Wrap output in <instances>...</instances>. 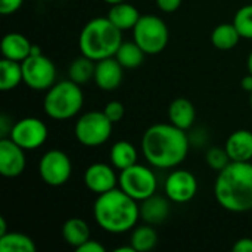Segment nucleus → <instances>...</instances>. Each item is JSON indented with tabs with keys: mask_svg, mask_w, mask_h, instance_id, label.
<instances>
[{
	"mask_svg": "<svg viewBox=\"0 0 252 252\" xmlns=\"http://www.w3.org/2000/svg\"><path fill=\"white\" fill-rule=\"evenodd\" d=\"M38 174L47 186L59 188L69 180L72 174V162L63 151L50 149L40 158Z\"/></svg>",
	"mask_w": 252,
	"mask_h": 252,
	"instance_id": "obj_10",
	"label": "nucleus"
},
{
	"mask_svg": "<svg viewBox=\"0 0 252 252\" xmlns=\"http://www.w3.org/2000/svg\"><path fill=\"white\" fill-rule=\"evenodd\" d=\"M233 24L242 38L252 40V4L242 6L233 16Z\"/></svg>",
	"mask_w": 252,
	"mask_h": 252,
	"instance_id": "obj_29",
	"label": "nucleus"
},
{
	"mask_svg": "<svg viewBox=\"0 0 252 252\" xmlns=\"http://www.w3.org/2000/svg\"><path fill=\"white\" fill-rule=\"evenodd\" d=\"M146 53L142 50V47L133 40V41H123L120 49L115 53L117 61L121 63L124 69H136L139 68L145 61Z\"/></svg>",
	"mask_w": 252,
	"mask_h": 252,
	"instance_id": "obj_24",
	"label": "nucleus"
},
{
	"mask_svg": "<svg viewBox=\"0 0 252 252\" xmlns=\"http://www.w3.org/2000/svg\"><path fill=\"white\" fill-rule=\"evenodd\" d=\"M133 40L142 47L146 55H158L168 44V27L159 16L151 13L142 15L139 22L133 28Z\"/></svg>",
	"mask_w": 252,
	"mask_h": 252,
	"instance_id": "obj_7",
	"label": "nucleus"
},
{
	"mask_svg": "<svg viewBox=\"0 0 252 252\" xmlns=\"http://www.w3.org/2000/svg\"><path fill=\"white\" fill-rule=\"evenodd\" d=\"M34 241L19 232H7L0 236V252H35Z\"/></svg>",
	"mask_w": 252,
	"mask_h": 252,
	"instance_id": "obj_28",
	"label": "nucleus"
},
{
	"mask_svg": "<svg viewBox=\"0 0 252 252\" xmlns=\"http://www.w3.org/2000/svg\"><path fill=\"white\" fill-rule=\"evenodd\" d=\"M24 0H0V13L1 15H12L21 9Z\"/></svg>",
	"mask_w": 252,
	"mask_h": 252,
	"instance_id": "obj_32",
	"label": "nucleus"
},
{
	"mask_svg": "<svg viewBox=\"0 0 252 252\" xmlns=\"http://www.w3.org/2000/svg\"><path fill=\"white\" fill-rule=\"evenodd\" d=\"M24 81L22 63L3 58L0 61V90L10 92Z\"/></svg>",
	"mask_w": 252,
	"mask_h": 252,
	"instance_id": "obj_23",
	"label": "nucleus"
},
{
	"mask_svg": "<svg viewBox=\"0 0 252 252\" xmlns=\"http://www.w3.org/2000/svg\"><path fill=\"white\" fill-rule=\"evenodd\" d=\"M115 167L108 165L105 162H94L90 164L84 171V185L86 188L96 195H102L117 188L118 176L115 173Z\"/></svg>",
	"mask_w": 252,
	"mask_h": 252,
	"instance_id": "obj_14",
	"label": "nucleus"
},
{
	"mask_svg": "<svg viewBox=\"0 0 252 252\" xmlns=\"http://www.w3.org/2000/svg\"><path fill=\"white\" fill-rule=\"evenodd\" d=\"M241 34L236 30L235 24H220L211 32V43L219 50H230L238 46Z\"/></svg>",
	"mask_w": 252,
	"mask_h": 252,
	"instance_id": "obj_25",
	"label": "nucleus"
},
{
	"mask_svg": "<svg viewBox=\"0 0 252 252\" xmlns=\"http://www.w3.org/2000/svg\"><path fill=\"white\" fill-rule=\"evenodd\" d=\"M123 43V31L117 28L108 16H97L90 19L81 30L78 37V47L81 55L94 62L115 56Z\"/></svg>",
	"mask_w": 252,
	"mask_h": 252,
	"instance_id": "obj_4",
	"label": "nucleus"
},
{
	"mask_svg": "<svg viewBox=\"0 0 252 252\" xmlns=\"http://www.w3.org/2000/svg\"><path fill=\"white\" fill-rule=\"evenodd\" d=\"M140 16L142 15L137 10V7L127 1L112 4L108 12V19L121 31L133 30L136 27V24L139 22Z\"/></svg>",
	"mask_w": 252,
	"mask_h": 252,
	"instance_id": "obj_20",
	"label": "nucleus"
},
{
	"mask_svg": "<svg viewBox=\"0 0 252 252\" xmlns=\"http://www.w3.org/2000/svg\"><path fill=\"white\" fill-rule=\"evenodd\" d=\"M7 233V224H6V220L3 216H0V236L6 235Z\"/></svg>",
	"mask_w": 252,
	"mask_h": 252,
	"instance_id": "obj_38",
	"label": "nucleus"
},
{
	"mask_svg": "<svg viewBox=\"0 0 252 252\" xmlns=\"http://www.w3.org/2000/svg\"><path fill=\"white\" fill-rule=\"evenodd\" d=\"M250 96H251V97H250V105H251V109H252V93H250Z\"/></svg>",
	"mask_w": 252,
	"mask_h": 252,
	"instance_id": "obj_42",
	"label": "nucleus"
},
{
	"mask_svg": "<svg viewBox=\"0 0 252 252\" xmlns=\"http://www.w3.org/2000/svg\"><path fill=\"white\" fill-rule=\"evenodd\" d=\"M109 158H111V164L121 171L137 162V149L134 148L133 143L127 140H118L112 145Z\"/></svg>",
	"mask_w": 252,
	"mask_h": 252,
	"instance_id": "obj_22",
	"label": "nucleus"
},
{
	"mask_svg": "<svg viewBox=\"0 0 252 252\" xmlns=\"http://www.w3.org/2000/svg\"><path fill=\"white\" fill-rule=\"evenodd\" d=\"M123 66L115 56L102 59L96 62L94 83L103 92H114L121 86L123 81Z\"/></svg>",
	"mask_w": 252,
	"mask_h": 252,
	"instance_id": "obj_15",
	"label": "nucleus"
},
{
	"mask_svg": "<svg viewBox=\"0 0 252 252\" xmlns=\"http://www.w3.org/2000/svg\"><path fill=\"white\" fill-rule=\"evenodd\" d=\"M62 236L69 247L77 250L86 241L90 239V227L83 219L71 217L62 226Z\"/></svg>",
	"mask_w": 252,
	"mask_h": 252,
	"instance_id": "obj_21",
	"label": "nucleus"
},
{
	"mask_svg": "<svg viewBox=\"0 0 252 252\" xmlns=\"http://www.w3.org/2000/svg\"><path fill=\"white\" fill-rule=\"evenodd\" d=\"M214 195L221 208L230 213L252 210V162H230L219 171Z\"/></svg>",
	"mask_w": 252,
	"mask_h": 252,
	"instance_id": "obj_3",
	"label": "nucleus"
},
{
	"mask_svg": "<svg viewBox=\"0 0 252 252\" xmlns=\"http://www.w3.org/2000/svg\"><path fill=\"white\" fill-rule=\"evenodd\" d=\"M103 112H105V115L115 124V123H118V121L123 120L126 109H124V105H123L121 102H118V100H111V102H108V103L105 105Z\"/></svg>",
	"mask_w": 252,
	"mask_h": 252,
	"instance_id": "obj_31",
	"label": "nucleus"
},
{
	"mask_svg": "<svg viewBox=\"0 0 252 252\" xmlns=\"http://www.w3.org/2000/svg\"><path fill=\"white\" fill-rule=\"evenodd\" d=\"M196 118V111L193 103L186 99V97H177L174 99L170 106H168V120L173 126L182 128V130H189Z\"/></svg>",
	"mask_w": 252,
	"mask_h": 252,
	"instance_id": "obj_19",
	"label": "nucleus"
},
{
	"mask_svg": "<svg viewBox=\"0 0 252 252\" xmlns=\"http://www.w3.org/2000/svg\"><path fill=\"white\" fill-rule=\"evenodd\" d=\"M168 198H162L158 195H152L148 199L140 202V217L148 224H161L167 220L170 214Z\"/></svg>",
	"mask_w": 252,
	"mask_h": 252,
	"instance_id": "obj_18",
	"label": "nucleus"
},
{
	"mask_svg": "<svg viewBox=\"0 0 252 252\" xmlns=\"http://www.w3.org/2000/svg\"><path fill=\"white\" fill-rule=\"evenodd\" d=\"M118 188L137 202H142L155 195L158 180L152 168L136 162L134 165L120 171Z\"/></svg>",
	"mask_w": 252,
	"mask_h": 252,
	"instance_id": "obj_9",
	"label": "nucleus"
},
{
	"mask_svg": "<svg viewBox=\"0 0 252 252\" xmlns=\"http://www.w3.org/2000/svg\"><path fill=\"white\" fill-rule=\"evenodd\" d=\"M49 128L44 121L35 117H25L13 123L9 139L25 151H34L44 145Z\"/></svg>",
	"mask_w": 252,
	"mask_h": 252,
	"instance_id": "obj_11",
	"label": "nucleus"
},
{
	"mask_svg": "<svg viewBox=\"0 0 252 252\" xmlns=\"http://www.w3.org/2000/svg\"><path fill=\"white\" fill-rule=\"evenodd\" d=\"M112 126L114 123L103 111H89L77 120L74 134L80 145L86 148H99L109 140Z\"/></svg>",
	"mask_w": 252,
	"mask_h": 252,
	"instance_id": "obj_6",
	"label": "nucleus"
},
{
	"mask_svg": "<svg viewBox=\"0 0 252 252\" xmlns=\"http://www.w3.org/2000/svg\"><path fill=\"white\" fill-rule=\"evenodd\" d=\"M165 196L174 204L192 201L198 192V180L188 170H173L164 183Z\"/></svg>",
	"mask_w": 252,
	"mask_h": 252,
	"instance_id": "obj_12",
	"label": "nucleus"
},
{
	"mask_svg": "<svg viewBox=\"0 0 252 252\" xmlns=\"http://www.w3.org/2000/svg\"><path fill=\"white\" fill-rule=\"evenodd\" d=\"M105 247L102 244H99L97 241H93L92 238L89 241H86L81 247L77 248V252H103Z\"/></svg>",
	"mask_w": 252,
	"mask_h": 252,
	"instance_id": "obj_34",
	"label": "nucleus"
},
{
	"mask_svg": "<svg viewBox=\"0 0 252 252\" xmlns=\"http://www.w3.org/2000/svg\"><path fill=\"white\" fill-rule=\"evenodd\" d=\"M224 149L232 162L252 161V131L245 128L233 131L227 137Z\"/></svg>",
	"mask_w": 252,
	"mask_h": 252,
	"instance_id": "obj_16",
	"label": "nucleus"
},
{
	"mask_svg": "<svg viewBox=\"0 0 252 252\" xmlns=\"http://www.w3.org/2000/svg\"><path fill=\"white\" fill-rule=\"evenodd\" d=\"M233 252H252V239L251 238H242L239 241L235 242L233 248H232Z\"/></svg>",
	"mask_w": 252,
	"mask_h": 252,
	"instance_id": "obj_36",
	"label": "nucleus"
},
{
	"mask_svg": "<svg viewBox=\"0 0 252 252\" xmlns=\"http://www.w3.org/2000/svg\"><path fill=\"white\" fill-rule=\"evenodd\" d=\"M94 69H96V62L93 59L81 55L80 58H77L71 62V65L68 68V75H69V80L83 86V84L89 83L90 80H93Z\"/></svg>",
	"mask_w": 252,
	"mask_h": 252,
	"instance_id": "obj_26",
	"label": "nucleus"
},
{
	"mask_svg": "<svg viewBox=\"0 0 252 252\" xmlns=\"http://www.w3.org/2000/svg\"><path fill=\"white\" fill-rule=\"evenodd\" d=\"M241 87H242V90H245L248 93H252V74H248V75H245L242 78Z\"/></svg>",
	"mask_w": 252,
	"mask_h": 252,
	"instance_id": "obj_37",
	"label": "nucleus"
},
{
	"mask_svg": "<svg viewBox=\"0 0 252 252\" xmlns=\"http://www.w3.org/2000/svg\"><path fill=\"white\" fill-rule=\"evenodd\" d=\"M12 127H13V121H12L6 114H3V115L0 117V139L9 137Z\"/></svg>",
	"mask_w": 252,
	"mask_h": 252,
	"instance_id": "obj_35",
	"label": "nucleus"
},
{
	"mask_svg": "<svg viewBox=\"0 0 252 252\" xmlns=\"http://www.w3.org/2000/svg\"><path fill=\"white\" fill-rule=\"evenodd\" d=\"M1 56L10 61L22 62L25 61L31 52H32V44L31 41L21 32H7L1 38Z\"/></svg>",
	"mask_w": 252,
	"mask_h": 252,
	"instance_id": "obj_17",
	"label": "nucleus"
},
{
	"mask_svg": "<svg viewBox=\"0 0 252 252\" xmlns=\"http://www.w3.org/2000/svg\"><path fill=\"white\" fill-rule=\"evenodd\" d=\"M93 217L106 233L121 235L136 227L140 219V205L120 188L97 195L93 204Z\"/></svg>",
	"mask_w": 252,
	"mask_h": 252,
	"instance_id": "obj_2",
	"label": "nucleus"
},
{
	"mask_svg": "<svg viewBox=\"0 0 252 252\" xmlns=\"http://www.w3.org/2000/svg\"><path fill=\"white\" fill-rule=\"evenodd\" d=\"M189 148L190 140L186 131L171 123L154 124L142 136V154L154 168L179 167L186 159Z\"/></svg>",
	"mask_w": 252,
	"mask_h": 252,
	"instance_id": "obj_1",
	"label": "nucleus"
},
{
	"mask_svg": "<svg viewBox=\"0 0 252 252\" xmlns=\"http://www.w3.org/2000/svg\"><path fill=\"white\" fill-rule=\"evenodd\" d=\"M25 149L9 137L0 139V174L6 179H15L25 171Z\"/></svg>",
	"mask_w": 252,
	"mask_h": 252,
	"instance_id": "obj_13",
	"label": "nucleus"
},
{
	"mask_svg": "<svg viewBox=\"0 0 252 252\" xmlns=\"http://www.w3.org/2000/svg\"><path fill=\"white\" fill-rule=\"evenodd\" d=\"M247 68H248V72L252 74V50L251 53L248 55V59H247Z\"/></svg>",
	"mask_w": 252,
	"mask_h": 252,
	"instance_id": "obj_40",
	"label": "nucleus"
},
{
	"mask_svg": "<svg viewBox=\"0 0 252 252\" xmlns=\"http://www.w3.org/2000/svg\"><path fill=\"white\" fill-rule=\"evenodd\" d=\"M24 84L35 92H47L56 83L55 63L41 53L40 47L32 46L31 55L21 62Z\"/></svg>",
	"mask_w": 252,
	"mask_h": 252,
	"instance_id": "obj_8",
	"label": "nucleus"
},
{
	"mask_svg": "<svg viewBox=\"0 0 252 252\" xmlns=\"http://www.w3.org/2000/svg\"><path fill=\"white\" fill-rule=\"evenodd\" d=\"M205 159H207V164L211 170H216L217 173L221 171L223 168H226L232 161L226 152L224 148H220V146H211L208 151H207V155H205Z\"/></svg>",
	"mask_w": 252,
	"mask_h": 252,
	"instance_id": "obj_30",
	"label": "nucleus"
},
{
	"mask_svg": "<svg viewBox=\"0 0 252 252\" xmlns=\"http://www.w3.org/2000/svg\"><path fill=\"white\" fill-rule=\"evenodd\" d=\"M84 105V94L81 86L72 80L55 83L44 94L43 111L56 121H66L78 115Z\"/></svg>",
	"mask_w": 252,
	"mask_h": 252,
	"instance_id": "obj_5",
	"label": "nucleus"
},
{
	"mask_svg": "<svg viewBox=\"0 0 252 252\" xmlns=\"http://www.w3.org/2000/svg\"><path fill=\"white\" fill-rule=\"evenodd\" d=\"M114 251L115 252H136L134 251V248H133L131 245H128V247H118V248H115Z\"/></svg>",
	"mask_w": 252,
	"mask_h": 252,
	"instance_id": "obj_39",
	"label": "nucleus"
},
{
	"mask_svg": "<svg viewBox=\"0 0 252 252\" xmlns=\"http://www.w3.org/2000/svg\"><path fill=\"white\" fill-rule=\"evenodd\" d=\"M155 1L159 10H162L164 13H173L182 6L183 0H155Z\"/></svg>",
	"mask_w": 252,
	"mask_h": 252,
	"instance_id": "obj_33",
	"label": "nucleus"
},
{
	"mask_svg": "<svg viewBox=\"0 0 252 252\" xmlns=\"http://www.w3.org/2000/svg\"><path fill=\"white\" fill-rule=\"evenodd\" d=\"M158 242V235L152 224H145V226H137L131 232L130 236V245L134 248L136 252H148L154 250Z\"/></svg>",
	"mask_w": 252,
	"mask_h": 252,
	"instance_id": "obj_27",
	"label": "nucleus"
},
{
	"mask_svg": "<svg viewBox=\"0 0 252 252\" xmlns=\"http://www.w3.org/2000/svg\"><path fill=\"white\" fill-rule=\"evenodd\" d=\"M105 3H108V4H117V3H121V1H127V0H103Z\"/></svg>",
	"mask_w": 252,
	"mask_h": 252,
	"instance_id": "obj_41",
	"label": "nucleus"
}]
</instances>
